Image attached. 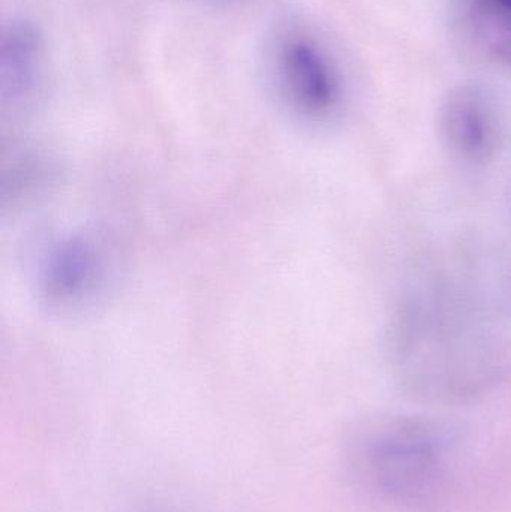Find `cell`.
Segmentation results:
<instances>
[{
    "label": "cell",
    "instance_id": "4",
    "mask_svg": "<svg viewBox=\"0 0 511 512\" xmlns=\"http://www.w3.org/2000/svg\"><path fill=\"white\" fill-rule=\"evenodd\" d=\"M44 44L38 27L12 21L0 38V89L12 101L30 98L41 84Z\"/></svg>",
    "mask_w": 511,
    "mask_h": 512
},
{
    "label": "cell",
    "instance_id": "3",
    "mask_svg": "<svg viewBox=\"0 0 511 512\" xmlns=\"http://www.w3.org/2000/svg\"><path fill=\"white\" fill-rule=\"evenodd\" d=\"M281 72L288 95L305 113L323 116L338 102L335 71L323 51L309 39H291L284 45Z\"/></svg>",
    "mask_w": 511,
    "mask_h": 512
},
{
    "label": "cell",
    "instance_id": "5",
    "mask_svg": "<svg viewBox=\"0 0 511 512\" xmlns=\"http://www.w3.org/2000/svg\"><path fill=\"white\" fill-rule=\"evenodd\" d=\"M474 11L488 50L511 66V0H476Z\"/></svg>",
    "mask_w": 511,
    "mask_h": 512
},
{
    "label": "cell",
    "instance_id": "1",
    "mask_svg": "<svg viewBox=\"0 0 511 512\" xmlns=\"http://www.w3.org/2000/svg\"><path fill=\"white\" fill-rule=\"evenodd\" d=\"M453 447L434 424L384 421L357 441L354 462L363 480L387 501L411 510H429L452 477Z\"/></svg>",
    "mask_w": 511,
    "mask_h": 512
},
{
    "label": "cell",
    "instance_id": "2",
    "mask_svg": "<svg viewBox=\"0 0 511 512\" xmlns=\"http://www.w3.org/2000/svg\"><path fill=\"white\" fill-rule=\"evenodd\" d=\"M440 129L447 147L458 158L483 164L494 158L503 138V119L488 90L464 86L453 90L440 113Z\"/></svg>",
    "mask_w": 511,
    "mask_h": 512
}]
</instances>
